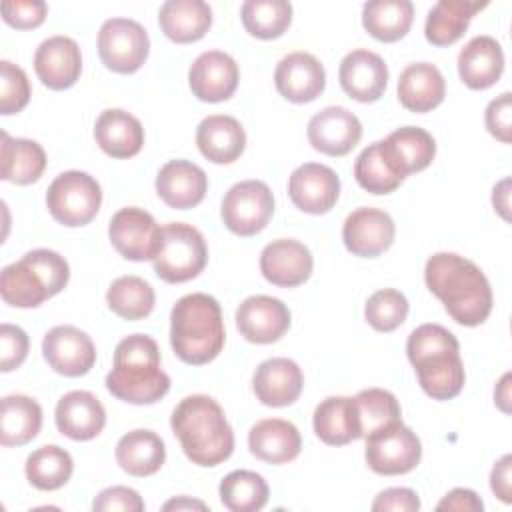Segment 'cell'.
Here are the masks:
<instances>
[{
  "label": "cell",
  "instance_id": "5bb4252c",
  "mask_svg": "<svg viewBox=\"0 0 512 512\" xmlns=\"http://www.w3.org/2000/svg\"><path fill=\"white\" fill-rule=\"evenodd\" d=\"M396 236L394 220L380 208L362 206L350 212L342 226V240L348 252L360 258H376L386 252Z\"/></svg>",
  "mask_w": 512,
  "mask_h": 512
},
{
  "label": "cell",
  "instance_id": "bcb514c9",
  "mask_svg": "<svg viewBox=\"0 0 512 512\" xmlns=\"http://www.w3.org/2000/svg\"><path fill=\"white\" fill-rule=\"evenodd\" d=\"M30 82L26 72L8 62L2 60L0 62V114L10 116L16 114L20 110L26 108V104L30 102Z\"/></svg>",
  "mask_w": 512,
  "mask_h": 512
},
{
  "label": "cell",
  "instance_id": "db71d44e",
  "mask_svg": "<svg viewBox=\"0 0 512 512\" xmlns=\"http://www.w3.org/2000/svg\"><path fill=\"white\" fill-rule=\"evenodd\" d=\"M510 470H512V456L504 454L494 464V468L490 472V488L506 504L512 500V496H510V490H512V482H510L512 474H510Z\"/></svg>",
  "mask_w": 512,
  "mask_h": 512
},
{
  "label": "cell",
  "instance_id": "f35d334b",
  "mask_svg": "<svg viewBox=\"0 0 512 512\" xmlns=\"http://www.w3.org/2000/svg\"><path fill=\"white\" fill-rule=\"evenodd\" d=\"M384 144L404 176L428 168L436 156V142L432 134L418 126H402L390 132Z\"/></svg>",
  "mask_w": 512,
  "mask_h": 512
},
{
  "label": "cell",
  "instance_id": "7c38bea8",
  "mask_svg": "<svg viewBox=\"0 0 512 512\" xmlns=\"http://www.w3.org/2000/svg\"><path fill=\"white\" fill-rule=\"evenodd\" d=\"M108 236L122 258L132 262H144L154 260L160 248L162 228L156 224L150 212L128 206L120 208L112 216L108 224Z\"/></svg>",
  "mask_w": 512,
  "mask_h": 512
},
{
  "label": "cell",
  "instance_id": "8fae6325",
  "mask_svg": "<svg viewBox=\"0 0 512 512\" xmlns=\"http://www.w3.org/2000/svg\"><path fill=\"white\" fill-rule=\"evenodd\" d=\"M220 214L232 234L254 236L266 228L274 214L272 190L260 180L238 182L226 192Z\"/></svg>",
  "mask_w": 512,
  "mask_h": 512
},
{
  "label": "cell",
  "instance_id": "277c9868",
  "mask_svg": "<svg viewBox=\"0 0 512 512\" xmlns=\"http://www.w3.org/2000/svg\"><path fill=\"white\" fill-rule=\"evenodd\" d=\"M112 396L128 404H154L170 390V376L160 368V350L152 336L132 334L118 342L106 376Z\"/></svg>",
  "mask_w": 512,
  "mask_h": 512
},
{
  "label": "cell",
  "instance_id": "c3c4849f",
  "mask_svg": "<svg viewBox=\"0 0 512 512\" xmlns=\"http://www.w3.org/2000/svg\"><path fill=\"white\" fill-rule=\"evenodd\" d=\"M48 6L44 0H6L2 2V18L18 30H30L44 22Z\"/></svg>",
  "mask_w": 512,
  "mask_h": 512
},
{
  "label": "cell",
  "instance_id": "d6a6232c",
  "mask_svg": "<svg viewBox=\"0 0 512 512\" xmlns=\"http://www.w3.org/2000/svg\"><path fill=\"white\" fill-rule=\"evenodd\" d=\"M116 462L130 476H152L166 460L164 440L152 430H132L116 444Z\"/></svg>",
  "mask_w": 512,
  "mask_h": 512
},
{
  "label": "cell",
  "instance_id": "d4e9b609",
  "mask_svg": "<svg viewBox=\"0 0 512 512\" xmlns=\"http://www.w3.org/2000/svg\"><path fill=\"white\" fill-rule=\"evenodd\" d=\"M252 388L264 406H290L298 400L304 388V374L290 358H268L256 368Z\"/></svg>",
  "mask_w": 512,
  "mask_h": 512
},
{
  "label": "cell",
  "instance_id": "681fc988",
  "mask_svg": "<svg viewBox=\"0 0 512 512\" xmlns=\"http://www.w3.org/2000/svg\"><path fill=\"white\" fill-rule=\"evenodd\" d=\"M94 512H142L144 500L140 494L128 486H112L102 490L94 502Z\"/></svg>",
  "mask_w": 512,
  "mask_h": 512
},
{
  "label": "cell",
  "instance_id": "4dcf8cb0",
  "mask_svg": "<svg viewBox=\"0 0 512 512\" xmlns=\"http://www.w3.org/2000/svg\"><path fill=\"white\" fill-rule=\"evenodd\" d=\"M158 24L172 42L190 44L212 26V8L202 0H168L158 10Z\"/></svg>",
  "mask_w": 512,
  "mask_h": 512
},
{
  "label": "cell",
  "instance_id": "83f0119b",
  "mask_svg": "<svg viewBox=\"0 0 512 512\" xmlns=\"http://www.w3.org/2000/svg\"><path fill=\"white\" fill-rule=\"evenodd\" d=\"M248 448L262 462L286 464L300 454L302 436L292 422L282 418H266L250 428Z\"/></svg>",
  "mask_w": 512,
  "mask_h": 512
},
{
  "label": "cell",
  "instance_id": "7402d4cb",
  "mask_svg": "<svg viewBox=\"0 0 512 512\" xmlns=\"http://www.w3.org/2000/svg\"><path fill=\"white\" fill-rule=\"evenodd\" d=\"M342 90L358 102H376L388 84L386 62L370 50L358 48L348 52L338 70Z\"/></svg>",
  "mask_w": 512,
  "mask_h": 512
},
{
  "label": "cell",
  "instance_id": "cb8c5ba5",
  "mask_svg": "<svg viewBox=\"0 0 512 512\" xmlns=\"http://www.w3.org/2000/svg\"><path fill=\"white\" fill-rule=\"evenodd\" d=\"M208 190L206 172L190 160H170L156 176V192L164 204L176 210L198 206Z\"/></svg>",
  "mask_w": 512,
  "mask_h": 512
},
{
  "label": "cell",
  "instance_id": "3957f363",
  "mask_svg": "<svg viewBox=\"0 0 512 512\" xmlns=\"http://www.w3.org/2000/svg\"><path fill=\"white\" fill-rule=\"evenodd\" d=\"M406 354L416 370L420 388L434 400H452L464 388V364L456 336L440 324L414 328L406 342Z\"/></svg>",
  "mask_w": 512,
  "mask_h": 512
},
{
  "label": "cell",
  "instance_id": "836d02e7",
  "mask_svg": "<svg viewBox=\"0 0 512 512\" xmlns=\"http://www.w3.org/2000/svg\"><path fill=\"white\" fill-rule=\"evenodd\" d=\"M486 2H470V0H440L436 2L424 24V36L434 46H450L458 42L468 30L470 20L478 10H482Z\"/></svg>",
  "mask_w": 512,
  "mask_h": 512
},
{
  "label": "cell",
  "instance_id": "ac0fdd59",
  "mask_svg": "<svg viewBox=\"0 0 512 512\" xmlns=\"http://www.w3.org/2000/svg\"><path fill=\"white\" fill-rule=\"evenodd\" d=\"M240 80V70L234 58L220 50L202 52L188 70V84L192 94L202 102L228 100Z\"/></svg>",
  "mask_w": 512,
  "mask_h": 512
},
{
  "label": "cell",
  "instance_id": "9c48e42d",
  "mask_svg": "<svg viewBox=\"0 0 512 512\" xmlns=\"http://www.w3.org/2000/svg\"><path fill=\"white\" fill-rule=\"evenodd\" d=\"M366 440V464L372 472L382 476H396L414 470L422 458V444L416 432L402 422L382 426Z\"/></svg>",
  "mask_w": 512,
  "mask_h": 512
},
{
  "label": "cell",
  "instance_id": "f1b7e54d",
  "mask_svg": "<svg viewBox=\"0 0 512 512\" xmlns=\"http://www.w3.org/2000/svg\"><path fill=\"white\" fill-rule=\"evenodd\" d=\"M446 82L438 66L430 62L408 64L398 78V100L410 112H430L442 104Z\"/></svg>",
  "mask_w": 512,
  "mask_h": 512
},
{
  "label": "cell",
  "instance_id": "44dd1931",
  "mask_svg": "<svg viewBox=\"0 0 512 512\" xmlns=\"http://www.w3.org/2000/svg\"><path fill=\"white\" fill-rule=\"evenodd\" d=\"M38 80L50 90H66L76 84L82 72V54L78 44L68 36L44 40L34 54Z\"/></svg>",
  "mask_w": 512,
  "mask_h": 512
},
{
  "label": "cell",
  "instance_id": "11a10c76",
  "mask_svg": "<svg viewBox=\"0 0 512 512\" xmlns=\"http://www.w3.org/2000/svg\"><path fill=\"white\" fill-rule=\"evenodd\" d=\"M492 204H494V210L504 220L510 218V214H508V208H510V178H504V180H500L494 186V190H492Z\"/></svg>",
  "mask_w": 512,
  "mask_h": 512
},
{
  "label": "cell",
  "instance_id": "ffe728a7",
  "mask_svg": "<svg viewBox=\"0 0 512 512\" xmlns=\"http://www.w3.org/2000/svg\"><path fill=\"white\" fill-rule=\"evenodd\" d=\"M274 84L286 100L306 104L324 92L326 72L316 56L308 52H292L278 62Z\"/></svg>",
  "mask_w": 512,
  "mask_h": 512
},
{
  "label": "cell",
  "instance_id": "ab89813d",
  "mask_svg": "<svg viewBox=\"0 0 512 512\" xmlns=\"http://www.w3.org/2000/svg\"><path fill=\"white\" fill-rule=\"evenodd\" d=\"M24 472L28 482L34 488L50 492V490L62 488L70 480L74 472V460L64 448L56 444H48V446L36 448L26 458Z\"/></svg>",
  "mask_w": 512,
  "mask_h": 512
},
{
  "label": "cell",
  "instance_id": "7a4b0ae2",
  "mask_svg": "<svg viewBox=\"0 0 512 512\" xmlns=\"http://www.w3.org/2000/svg\"><path fill=\"white\" fill-rule=\"evenodd\" d=\"M170 426L192 464L218 466L234 452V432L226 414L206 394L182 398L170 416Z\"/></svg>",
  "mask_w": 512,
  "mask_h": 512
},
{
  "label": "cell",
  "instance_id": "d590c367",
  "mask_svg": "<svg viewBox=\"0 0 512 512\" xmlns=\"http://www.w3.org/2000/svg\"><path fill=\"white\" fill-rule=\"evenodd\" d=\"M354 178L370 194H390L406 176L398 170L384 140H376L358 154L354 162Z\"/></svg>",
  "mask_w": 512,
  "mask_h": 512
},
{
  "label": "cell",
  "instance_id": "f907efd6",
  "mask_svg": "<svg viewBox=\"0 0 512 512\" xmlns=\"http://www.w3.org/2000/svg\"><path fill=\"white\" fill-rule=\"evenodd\" d=\"M486 128L488 132L498 138L504 144H510L512 140V94L504 92L498 98L490 100L486 106Z\"/></svg>",
  "mask_w": 512,
  "mask_h": 512
},
{
  "label": "cell",
  "instance_id": "74e56055",
  "mask_svg": "<svg viewBox=\"0 0 512 512\" xmlns=\"http://www.w3.org/2000/svg\"><path fill=\"white\" fill-rule=\"evenodd\" d=\"M414 20L410 0H370L362 6V24L366 32L380 42L404 38Z\"/></svg>",
  "mask_w": 512,
  "mask_h": 512
},
{
  "label": "cell",
  "instance_id": "5b68a950",
  "mask_svg": "<svg viewBox=\"0 0 512 512\" xmlns=\"http://www.w3.org/2000/svg\"><path fill=\"white\" fill-rule=\"evenodd\" d=\"M226 330L216 298L204 292L182 296L170 312V344L174 354L192 366L212 362L224 348Z\"/></svg>",
  "mask_w": 512,
  "mask_h": 512
},
{
  "label": "cell",
  "instance_id": "2e32d148",
  "mask_svg": "<svg viewBox=\"0 0 512 512\" xmlns=\"http://www.w3.org/2000/svg\"><path fill=\"white\" fill-rule=\"evenodd\" d=\"M238 332L254 344H272L290 328L288 306L272 296H248L236 310Z\"/></svg>",
  "mask_w": 512,
  "mask_h": 512
},
{
  "label": "cell",
  "instance_id": "9a60e30c",
  "mask_svg": "<svg viewBox=\"0 0 512 512\" xmlns=\"http://www.w3.org/2000/svg\"><path fill=\"white\" fill-rule=\"evenodd\" d=\"M288 196L306 214H326L340 196V178L324 164L306 162L290 174Z\"/></svg>",
  "mask_w": 512,
  "mask_h": 512
},
{
  "label": "cell",
  "instance_id": "4316f807",
  "mask_svg": "<svg viewBox=\"0 0 512 512\" xmlns=\"http://www.w3.org/2000/svg\"><path fill=\"white\" fill-rule=\"evenodd\" d=\"M196 146L200 154L214 164H232L246 146V132L234 116H206L196 130Z\"/></svg>",
  "mask_w": 512,
  "mask_h": 512
},
{
  "label": "cell",
  "instance_id": "603a6c76",
  "mask_svg": "<svg viewBox=\"0 0 512 512\" xmlns=\"http://www.w3.org/2000/svg\"><path fill=\"white\" fill-rule=\"evenodd\" d=\"M56 428L70 440H92L106 424V410L102 402L88 390H72L64 394L54 412Z\"/></svg>",
  "mask_w": 512,
  "mask_h": 512
},
{
  "label": "cell",
  "instance_id": "52a82bcc",
  "mask_svg": "<svg viewBox=\"0 0 512 512\" xmlns=\"http://www.w3.org/2000/svg\"><path fill=\"white\" fill-rule=\"evenodd\" d=\"M152 262L156 276L164 282H188L196 278L208 262L206 240L192 224L170 222L162 228L160 248Z\"/></svg>",
  "mask_w": 512,
  "mask_h": 512
},
{
  "label": "cell",
  "instance_id": "b9f144b4",
  "mask_svg": "<svg viewBox=\"0 0 512 512\" xmlns=\"http://www.w3.org/2000/svg\"><path fill=\"white\" fill-rule=\"evenodd\" d=\"M108 308L124 320H142L154 310V288L140 276H120L106 292Z\"/></svg>",
  "mask_w": 512,
  "mask_h": 512
},
{
  "label": "cell",
  "instance_id": "9f6ffc18",
  "mask_svg": "<svg viewBox=\"0 0 512 512\" xmlns=\"http://www.w3.org/2000/svg\"><path fill=\"white\" fill-rule=\"evenodd\" d=\"M494 402L498 404V408L502 412H510V372H506L502 376V380L498 382L496 390H494Z\"/></svg>",
  "mask_w": 512,
  "mask_h": 512
},
{
  "label": "cell",
  "instance_id": "ba28073f",
  "mask_svg": "<svg viewBox=\"0 0 512 512\" xmlns=\"http://www.w3.org/2000/svg\"><path fill=\"white\" fill-rule=\"evenodd\" d=\"M102 204V188L86 172L68 170L58 174L46 192L50 216L68 226H86L98 214Z\"/></svg>",
  "mask_w": 512,
  "mask_h": 512
},
{
  "label": "cell",
  "instance_id": "30bf717a",
  "mask_svg": "<svg viewBox=\"0 0 512 512\" xmlns=\"http://www.w3.org/2000/svg\"><path fill=\"white\" fill-rule=\"evenodd\" d=\"M150 52V38L142 24L130 18H110L98 32V54L102 64L118 74L142 68Z\"/></svg>",
  "mask_w": 512,
  "mask_h": 512
},
{
  "label": "cell",
  "instance_id": "60d3db41",
  "mask_svg": "<svg viewBox=\"0 0 512 512\" xmlns=\"http://www.w3.org/2000/svg\"><path fill=\"white\" fill-rule=\"evenodd\" d=\"M222 504L232 512H258L266 506L270 490L266 480L252 470H234L218 486Z\"/></svg>",
  "mask_w": 512,
  "mask_h": 512
},
{
  "label": "cell",
  "instance_id": "f6af8a7d",
  "mask_svg": "<svg viewBox=\"0 0 512 512\" xmlns=\"http://www.w3.org/2000/svg\"><path fill=\"white\" fill-rule=\"evenodd\" d=\"M364 316L374 330L392 332L404 324L408 316V300L394 288H382L366 300Z\"/></svg>",
  "mask_w": 512,
  "mask_h": 512
},
{
  "label": "cell",
  "instance_id": "7bdbcfd3",
  "mask_svg": "<svg viewBox=\"0 0 512 512\" xmlns=\"http://www.w3.org/2000/svg\"><path fill=\"white\" fill-rule=\"evenodd\" d=\"M240 18L248 34L260 40L280 38L292 22V4L286 0H246Z\"/></svg>",
  "mask_w": 512,
  "mask_h": 512
},
{
  "label": "cell",
  "instance_id": "816d5d0a",
  "mask_svg": "<svg viewBox=\"0 0 512 512\" xmlns=\"http://www.w3.org/2000/svg\"><path fill=\"white\" fill-rule=\"evenodd\" d=\"M374 512H416L420 510V498L410 488H386L382 490L374 502Z\"/></svg>",
  "mask_w": 512,
  "mask_h": 512
},
{
  "label": "cell",
  "instance_id": "8d00e7d4",
  "mask_svg": "<svg viewBox=\"0 0 512 512\" xmlns=\"http://www.w3.org/2000/svg\"><path fill=\"white\" fill-rule=\"evenodd\" d=\"M2 180L26 186L36 182L46 168L44 148L28 138H10L2 132Z\"/></svg>",
  "mask_w": 512,
  "mask_h": 512
},
{
  "label": "cell",
  "instance_id": "e0dca14e",
  "mask_svg": "<svg viewBox=\"0 0 512 512\" xmlns=\"http://www.w3.org/2000/svg\"><path fill=\"white\" fill-rule=\"evenodd\" d=\"M308 142L328 156H346L362 138L358 116L342 106H328L308 122Z\"/></svg>",
  "mask_w": 512,
  "mask_h": 512
},
{
  "label": "cell",
  "instance_id": "8992f818",
  "mask_svg": "<svg viewBox=\"0 0 512 512\" xmlns=\"http://www.w3.org/2000/svg\"><path fill=\"white\" fill-rule=\"evenodd\" d=\"M70 266L54 250L36 248L0 274L2 300L14 308H36L66 288Z\"/></svg>",
  "mask_w": 512,
  "mask_h": 512
},
{
  "label": "cell",
  "instance_id": "f5cc1de1",
  "mask_svg": "<svg viewBox=\"0 0 512 512\" xmlns=\"http://www.w3.org/2000/svg\"><path fill=\"white\" fill-rule=\"evenodd\" d=\"M436 510H456V512H482V498L470 488H454L450 490L438 504Z\"/></svg>",
  "mask_w": 512,
  "mask_h": 512
},
{
  "label": "cell",
  "instance_id": "484cf974",
  "mask_svg": "<svg viewBox=\"0 0 512 512\" xmlns=\"http://www.w3.org/2000/svg\"><path fill=\"white\" fill-rule=\"evenodd\" d=\"M504 72V52L496 38L474 36L458 54L460 80L472 90L494 86Z\"/></svg>",
  "mask_w": 512,
  "mask_h": 512
},
{
  "label": "cell",
  "instance_id": "6da1fadb",
  "mask_svg": "<svg viewBox=\"0 0 512 512\" xmlns=\"http://www.w3.org/2000/svg\"><path fill=\"white\" fill-rule=\"evenodd\" d=\"M428 290L462 326H478L492 312V288L486 274L468 258L436 252L424 268Z\"/></svg>",
  "mask_w": 512,
  "mask_h": 512
},
{
  "label": "cell",
  "instance_id": "ee69618b",
  "mask_svg": "<svg viewBox=\"0 0 512 512\" xmlns=\"http://www.w3.org/2000/svg\"><path fill=\"white\" fill-rule=\"evenodd\" d=\"M354 402H356V410H358L362 438L382 426L402 422L400 404H398L396 396L388 390H382V388L360 390L354 396Z\"/></svg>",
  "mask_w": 512,
  "mask_h": 512
},
{
  "label": "cell",
  "instance_id": "e575fe53",
  "mask_svg": "<svg viewBox=\"0 0 512 512\" xmlns=\"http://www.w3.org/2000/svg\"><path fill=\"white\" fill-rule=\"evenodd\" d=\"M42 428L40 404L24 394L2 398L0 406V442L2 446H24L38 436Z\"/></svg>",
  "mask_w": 512,
  "mask_h": 512
},
{
  "label": "cell",
  "instance_id": "d6986e66",
  "mask_svg": "<svg viewBox=\"0 0 512 512\" xmlns=\"http://www.w3.org/2000/svg\"><path fill=\"white\" fill-rule=\"evenodd\" d=\"M314 268L310 250L292 238L272 240L260 254L262 276L280 288H294L304 284Z\"/></svg>",
  "mask_w": 512,
  "mask_h": 512
},
{
  "label": "cell",
  "instance_id": "1f68e13d",
  "mask_svg": "<svg viewBox=\"0 0 512 512\" xmlns=\"http://www.w3.org/2000/svg\"><path fill=\"white\" fill-rule=\"evenodd\" d=\"M316 436L328 446H344L362 438L356 402L350 396H330L322 400L312 416Z\"/></svg>",
  "mask_w": 512,
  "mask_h": 512
},
{
  "label": "cell",
  "instance_id": "f546056e",
  "mask_svg": "<svg viewBox=\"0 0 512 512\" xmlns=\"http://www.w3.org/2000/svg\"><path fill=\"white\" fill-rule=\"evenodd\" d=\"M96 144L112 158H132L142 150L144 128L136 116L120 108L104 110L94 124Z\"/></svg>",
  "mask_w": 512,
  "mask_h": 512
},
{
  "label": "cell",
  "instance_id": "6f0895ef",
  "mask_svg": "<svg viewBox=\"0 0 512 512\" xmlns=\"http://www.w3.org/2000/svg\"><path fill=\"white\" fill-rule=\"evenodd\" d=\"M162 510H208V506L202 500H192L188 496H178L174 500H168Z\"/></svg>",
  "mask_w": 512,
  "mask_h": 512
},
{
  "label": "cell",
  "instance_id": "4fadbf2b",
  "mask_svg": "<svg viewBox=\"0 0 512 512\" xmlns=\"http://www.w3.org/2000/svg\"><path fill=\"white\" fill-rule=\"evenodd\" d=\"M42 354L54 372L68 378L88 374L96 362V346L92 338L70 324L54 326L46 332Z\"/></svg>",
  "mask_w": 512,
  "mask_h": 512
},
{
  "label": "cell",
  "instance_id": "7dc6e473",
  "mask_svg": "<svg viewBox=\"0 0 512 512\" xmlns=\"http://www.w3.org/2000/svg\"><path fill=\"white\" fill-rule=\"evenodd\" d=\"M30 340L28 334L14 324L0 326V370L12 372L16 370L28 356Z\"/></svg>",
  "mask_w": 512,
  "mask_h": 512
}]
</instances>
